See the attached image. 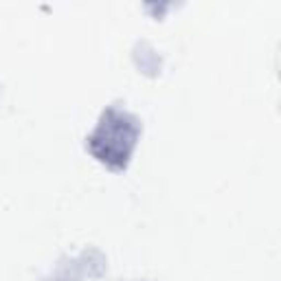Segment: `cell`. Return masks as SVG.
<instances>
[{"instance_id":"1","label":"cell","mask_w":281,"mask_h":281,"mask_svg":"<svg viewBox=\"0 0 281 281\" xmlns=\"http://www.w3.org/2000/svg\"><path fill=\"white\" fill-rule=\"evenodd\" d=\"M101 128H106V134H110L112 138H119V132H115V130H112V125H110V119H103V125H101ZM112 143H115V145H112V154H110V158H112V156H117L119 160H123V165H125V156L121 154V150H119L117 140H112Z\"/></svg>"}]
</instances>
